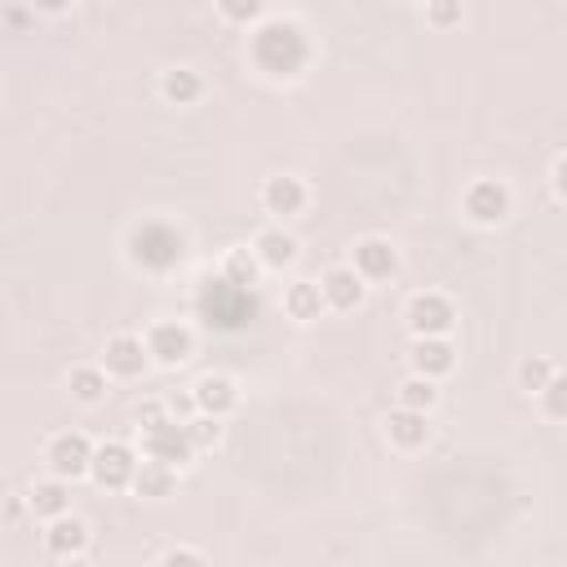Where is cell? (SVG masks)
<instances>
[{"instance_id": "obj_1", "label": "cell", "mask_w": 567, "mask_h": 567, "mask_svg": "<svg viewBox=\"0 0 567 567\" xmlns=\"http://www.w3.org/2000/svg\"><path fill=\"white\" fill-rule=\"evenodd\" d=\"M182 257H186V239H182L177 226H168V221H142V226H133V235H128V261L133 266L164 275Z\"/></svg>"}, {"instance_id": "obj_2", "label": "cell", "mask_w": 567, "mask_h": 567, "mask_svg": "<svg viewBox=\"0 0 567 567\" xmlns=\"http://www.w3.org/2000/svg\"><path fill=\"white\" fill-rule=\"evenodd\" d=\"M403 323H408L412 337H447V332L456 328V306H452L447 292L425 288V292H412V297H408Z\"/></svg>"}, {"instance_id": "obj_3", "label": "cell", "mask_w": 567, "mask_h": 567, "mask_svg": "<svg viewBox=\"0 0 567 567\" xmlns=\"http://www.w3.org/2000/svg\"><path fill=\"white\" fill-rule=\"evenodd\" d=\"M514 208V195L501 177H474L461 195V213L474 221V226H501Z\"/></svg>"}, {"instance_id": "obj_4", "label": "cell", "mask_w": 567, "mask_h": 567, "mask_svg": "<svg viewBox=\"0 0 567 567\" xmlns=\"http://www.w3.org/2000/svg\"><path fill=\"white\" fill-rule=\"evenodd\" d=\"M93 452H97V443H89V434L62 430V434H53L44 443V465H49V474L75 483V478H84L93 470Z\"/></svg>"}, {"instance_id": "obj_5", "label": "cell", "mask_w": 567, "mask_h": 567, "mask_svg": "<svg viewBox=\"0 0 567 567\" xmlns=\"http://www.w3.org/2000/svg\"><path fill=\"white\" fill-rule=\"evenodd\" d=\"M142 337H146V350H151V359L159 368H182L195 354V332L182 319H155Z\"/></svg>"}, {"instance_id": "obj_6", "label": "cell", "mask_w": 567, "mask_h": 567, "mask_svg": "<svg viewBox=\"0 0 567 567\" xmlns=\"http://www.w3.org/2000/svg\"><path fill=\"white\" fill-rule=\"evenodd\" d=\"M137 465H142V461H137V452H133L128 443L106 439V443H97V452H93L89 478H93L97 487H106V492H124V487H133Z\"/></svg>"}, {"instance_id": "obj_7", "label": "cell", "mask_w": 567, "mask_h": 567, "mask_svg": "<svg viewBox=\"0 0 567 567\" xmlns=\"http://www.w3.org/2000/svg\"><path fill=\"white\" fill-rule=\"evenodd\" d=\"M151 363H155V359H151V350H146V337H137V332H115V337H106L102 368H106L111 377H120V381H137Z\"/></svg>"}, {"instance_id": "obj_8", "label": "cell", "mask_w": 567, "mask_h": 567, "mask_svg": "<svg viewBox=\"0 0 567 567\" xmlns=\"http://www.w3.org/2000/svg\"><path fill=\"white\" fill-rule=\"evenodd\" d=\"M319 288H323L328 310H337V315H350V310H359V306L368 301V279H363L350 261L328 266V270L319 275Z\"/></svg>"}, {"instance_id": "obj_9", "label": "cell", "mask_w": 567, "mask_h": 567, "mask_svg": "<svg viewBox=\"0 0 567 567\" xmlns=\"http://www.w3.org/2000/svg\"><path fill=\"white\" fill-rule=\"evenodd\" d=\"M89 523L80 518V514H58V518H49L44 523V554L49 558H58V563H71V558H84L89 554Z\"/></svg>"}, {"instance_id": "obj_10", "label": "cell", "mask_w": 567, "mask_h": 567, "mask_svg": "<svg viewBox=\"0 0 567 567\" xmlns=\"http://www.w3.org/2000/svg\"><path fill=\"white\" fill-rule=\"evenodd\" d=\"M350 266L368 279V284H385L399 275V248L385 239V235H363L354 248H350Z\"/></svg>"}, {"instance_id": "obj_11", "label": "cell", "mask_w": 567, "mask_h": 567, "mask_svg": "<svg viewBox=\"0 0 567 567\" xmlns=\"http://www.w3.org/2000/svg\"><path fill=\"white\" fill-rule=\"evenodd\" d=\"M306 204H310V186H306L297 173H275V177L261 182V208H266L270 217L288 221V217L306 213Z\"/></svg>"}, {"instance_id": "obj_12", "label": "cell", "mask_w": 567, "mask_h": 567, "mask_svg": "<svg viewBox=\"0 0 567 567\" xmlns=\"http://www.w3.org/2000/svg\"><path fill=\"white\" fill-rule=\"evenodd\" d=\"M142 456H155V461H168V465H186L195 456L190 439H186V425L177 416L142 430Z\"/></svg>"}, {"instance_id": "obj_13", "label": "cell", "mask_w": 567, "mask_h": 567, "mask_svg": "<svg viewBox=\"0 0 567 567\" xmlns=\"http://www.w3.org/2000/svg\"><path fill=\"white\" fill-rule=\"evenodd\" d=\"M190 394H195V408H199V412L221 416V421L239 408V381H235L230 372H204V377L190 385Z\"/></svg>"}, {"instance_id": "obj_14", "label": "cell", "mask_w": 567, "mask_h": 567, "mask_svg": "<svg viewBox=\"0 0 567 567\" xmlns=\"http://www.w3.org/2000/svg\"><path fill=\"white\" fill-rule=\"evenodd\" d=\"M408 368L421 372V377L443 381V377L456 368V346H452L447 337H412V346H408Z\"/></svg>"}, {"instance_id": "obj_15", "label": "cell", "mask_w": 567, "mask_h": 567, "mask_svg": "<svg viewBox=\"0 0 567 567\" xmlns=\"http://www.w3.org/2000/svg\"><path fill=\"white\" fill-rule=\"evenodd\" d=\"M385 439H390V447H399V452H421L425 443H430V412H416V408H394L390 416H385Z\"/></svg>"}, {"instance_id": "obj_16", "label": "cell", "mask_w": 567, "mask_h": 567, "mask_svg": "<svg viewBox=\"0 0 567 567\" xmlns=\"http://www.w3.org/2000/svg\"><path fill=\"white\" fill-rule=\"evenodd\" d=\"M252 248H257V257H261L266 270H284V266H292V261L301 257L297 235L284 230V226H261V230L252 235Z\"/></svg>"}, {"instance_id": "obj_17", "label": "cell", "mask_w": 567, "mask_h": 567, "mask_svg": "<svg viewBox=\"0 0 567 567\" xmlns=\"http://www.w3.org/2000/svg\"><path fill=\"white\" fill-rule=\"evenodd\" d=\"M204 93H208V80L195 66H168V71H159V97L168 106H195Z\"/></svg>"}, {"instance_id": "obj_18", "label": "cell", "mask_w": 567, "mask_h": 567, "mask_svg": "<svg viewBox=\"0 0 567 567\" xmlns=\"http://www.w3.org/2000/svg\"><path fill=\"white\" fill-rule=\"evenodd\" d=\"M27 505H31V518H40V523L66 514V509H71V487H66V478H58V474L35 478V483L27 487Z\"/></svg>"}, {"instance_id": "obj_19", "label": "cell", "mask_w": 567, "mask_h": 567, "mask_svg": "<svg viewBox=\"0 0 567 567\" xmlns=\"http://www.w3.org/2000/svg\"><path fill=\"white\" fill-rule=\"evenodd\" d=\"M323 310H328V301H323L319 279H292V284L284 288V315H288V319H297V323H315Z\"/></svg>"}, {"instance_id": "obj_20", "label": "cell", "mask_w": 567, "mask_h": 567, "mask_svg": "<svg viewBox=\"0 0 567 567\" xmlns=\"http://www.w3.org/2000/svg\"><path fill=\"white\" fill-rule=\"evenodd\" d=\"M106 381H111L106 368H97V363H75V368L66 372V394H71L80 408H93V403L106 399Z\"/></svg>"}, {"instance_id": "obj_21", "label": "cell", "mask_w": 567, "mask_h": 567, "mask_svg": "<svg viewBox=\"0 0 567 567\" xmlns=\"http://www.w3.org/2000/svg\"><path fill=\"white\" fill-rule=\"evenodd\" d=\"M173 483H177V465L155 461V456H146V461L137 465V474H133V492L146 496V501H164V496L173 492Z\"/></svg>"}, {"instance_id": "obj_22", "label": "cell", "mask_w": 567, "mask_h": 567, "mask_svg": "<svg viewBox=\"0 0 567 567\" xmlns=\"http://www.w3.org/2000/svg\"><path fill=\"white\" fill-rule=\"evenodd\" d=\"M261 257H257V248H230L226 257H221V279L230 284V288H252L257 279H261Z\"/></svg>"}, {"instance_id": "obj_23", "label": "cell", "mask_w": 567, "mask_h": 567, "mask_svg": "<svg viewBox=\"0 0 567 567\" xmlns=\"http://www.w3.org/2000/svg\"><path fill=\"white\" fill-rule=\"evenodd\" d=\"M394 399H399L403 408H416V412H434V403H439V381H434V377H421V372H412V377H403V381H399Z\"/></svg>"}, {"instance_id": "obj_24", "label": "cell", "mask_w": 567, "mask_h": 567, "mask_svg": "<svg viewBox=\"0 0 567 567\" xmlns=\"http://www.w3.org/2000/svg\"><path fill=\"white\" fill-rule=\"evenodd\" d=\"M182 425H186V439H190L195 452H213V447L221 443V434H226L221 416H208V412H195V416L182 421Z\"/></svg>"}, {"instance_id": "obj_25", "label": "cell", "mask_w": 567, "mask_h": 567, "mask_svg": "<svg viewBox=\"0 0 567 567\" xmlns=\"http://www.w3.org/2000/svg\"><path fill=\"white\" fill-rule=\"evenodd\" d=\"M554 372H558V368H554L545 354H527V359L518 363V372H514V377H518V390L540 394V390L549 385V377H554Z\"/></svg>"}, {"instance_id": "obj_26", "label": "cell", "mask_w": 567, "mask_h": 567, "mask_svg": "<svg viewBox=\"0 0 567 567\" xmlns=\"http://www.w3.org/2000/svg\"><path fill=\"white\" fill-rule=\"evenodd\" d=\"M536 399H540V412H545L549 421H567V372H554L549 385H545Z\"/></svg>"}, {"instance_id": "obj_27", "label": "cell", "mask_w": 567, "mask_h": 567, "mask_svg": "<svg viewBox=\"0 0 567 567\" xmlns=\"http://www.w3.org/2000/svg\"><path fill=\"white\" fill-rule=\"evenodd\" d=\"M217 13L235 27H257L266 18V0H217Z\"/></svg>"}, {"instance_id": "obj_28", "label": "cell", "mask_w": 567, "mask_h": 567, "mask_svg": "<svg viewBox=\"0 0 567 567\" xmlns=\"http://www.w3.org/2000/svg\"><path fill=\"white\" fill-rule=\"evenodd\" d=\"M461 0H430L425 4V22L434 27V31H452V27H461Z\"/></svg>"}, {"instance_id": "obj_29", "label": "cell", "mask_w": 567, "mask_h": 567, "mask_svg": "<svg viewBox=\"0 0 567 567\" xmlns=\"http://www.w3.org/2000/svg\"><path fill=\"white\" fill-rule=\"evenodd\" d=\"M137 430H151V425H159V421H168L173 412H168V403H159V399H146V403H137Z\"/></svg>"}, {"instance_id": "obj_30", "label": "cell", "mask_w": 567, "mask_h": 567, "mask_svg": "<svg viewBox=\"0 0 567 567\" xmlns=\"http://www.w3.org/2000/svg\"><path fill=\"white\" fill-rule=\"evenodd\" d=\"M159 563H164V567H177V563L199 567V563H204V549H190V545H168V549L159 554Z\"/></svg>"}, {"instance_id": "obj_31", "label": "cell", "mask_w": 567, "mask_h": 567, "mask_svg": "<svg viewBox=\"0 0 567 567\" xmlns=\"http://www.w3.org/2000/svg\"><path fill=\"white\" fill-rule=\"evenodd\" d=\"M549 186H554V195L567 204V151H563V155L549 164Z\"/></svg>"}, {"instance_id": "obj_32", "label": "cell", "mask_w": 567, "mask_h": 567, "mask_svg": "<svg viewBox=\"0 0 567 567\" xmlns=\"http://www.w3.org/2000/svg\"><path fill=\"white\" fill-rule=\"evenodd\" d=\"M35 13H49V18H58V13H71L80 0H27Z\"/></svg>"}, {"instance_id": "obj_33", "label": "cell", "mask_w": 567, "mask_h": 567, "mask_svg": "<svg viewBox=\"0 0 567 567\" xmlns=\"http://www.w3.org/2000/svg\"><path fill=\"white\" fill-rule=\"evenodd\" d=\"M22 509H31V505H27V496H18V492H9V501H4V523L13 527V523L22 518Z\"/></svg>"}, {"instance_id": "obj_34", "label": "cell", "mask_w": 567, "mask_h": 567, "mask_svg": "<svg viewBox=\"0 0 567 567\" xmlns=\"http://www.w3.org/2000/svg\"><path fill=\"white\" fill-rule=\"evenodd\" d=\"M408 4H421V9H425V4H430V0H408Z\"/></svg>"}]
</instances>
